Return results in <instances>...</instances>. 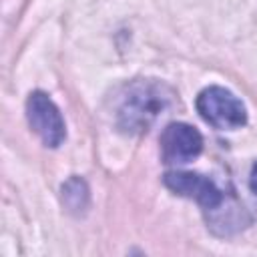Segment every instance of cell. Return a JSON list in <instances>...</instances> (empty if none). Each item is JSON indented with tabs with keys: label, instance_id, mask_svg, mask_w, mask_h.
Wrapping results in <instances>:
<instances>
[{
	"label": "cell",
	"instance_id": "1",
	"mask_svg": "<svg viewBox=\"0 0 257 257\" xmlns=\"http://www.w3.org/2000/svg\"><path fill=\"white\" fill-rule=\"evenodd\" d=\"M175 92L161 80H135L124 86L116 104V126L126 135L147 133L173 104Z\"/></svg>",
	"mask_w": 257,
	"mask_h": 257
},
{
	"label": "cell",
	"instance_id": "2",
	"mask_svg": "<svg viewBox=\"0 0 257 257\" xmlns=\"http://www.w3.org/2000/svg\"><path fill=\"white\" fill-rule=\"evenodd\" d=\"M197 110L205 122L219 131H235L247 122L245 104L223 86H207L197 96Z\"/></svg>",
	"mask_w": 257,
	"mask_h": 257
},
{
	"label": "cell",
	"instance_id": "3",
	"mask_svg": "<svg viewBox=\"0 0 257 257\" xmlns=\"http://www.w3.org/2000/svg\"><path fill=\"white\" fill-rule=\"evenodd\" d=\"M26 118L30 128L40 137V141L50 147L56 149L64 143L66 139V126H64V118L58 110V106L54 104V100L42 92V90H34L28 100H26Z\"/></svg>",
	"mask_w": 257,
	"mask_h": 257
},
{
	"label": "cell",
	"instance_id": "4",
	"mask_svg": "<svg viewBox=\"0 0 257 257\" xmlns=\"http://www.w3.org/2000/svg\"><path fill=\"white\" fill-rule=\"evenodd\" d=\"M163 181L173 193L195 199L205 211H217L223 207V191L209 177L189 171H169L163 177Z\"/></svg>",
	"mask_w": 257,
	"mask_h": 257
},
{
	"label": "cell",
	"instance_id": "5",
	"mask_svg": "<svg viewBox=\"0 0 257 257\" xmlns=\"http://www.w3.org/2000/svg\"><path fill=\"white\" fill-rule=\"evenodd\" d=\"M203 151L201 133L187 122H171L161 135V155L169 165H181L197 159Z\"/></svg>",
	"mask_w": 257,
	"mask_h": 257
},
{
	"label": "cell",
	"instance_id": "6",
	"mask_svg": "<svg viewBox=\"0 0 257 257\" xmlns=\"http://www.w3.org/2000/svg\"><path fill=\"white\" fill-rule=\"evenodd\" d=\"M60 201L70 215H84L90 203V193L84 179L70 177L60 189Z\"/></svg>",
	"mask_w": 257,
	"mask_h": 257
},
{
	"label": "cell",
	"instance_id": "7",
	"mask_svg": "<svg viewBox=\"0 0 257 257\" xmlns=\"http://www.w3.org/2000/svg\"><path fill=\"white\" fill-rule=\"evenodd\" d=\"M249 187H251V191L257 195V163L253 165V169H251V177H249Z\"/></svg>",
	"mask_w": 257,
	"mask_h": 257
}]
</instances>
